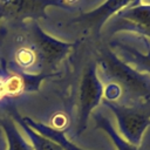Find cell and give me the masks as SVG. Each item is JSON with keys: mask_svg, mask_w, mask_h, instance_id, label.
<instances>
[{"mask_svg": "<svg viewBox=\"0 0 150 150\" xmlns=\"http://www.w3.org/2000/svg\"><path fill=\"white\" fill-rule=\"evenodd\" d=\"M75 43L48 35L35 20L0 22V71L53 76Z\"/></svg>", "mask_w": 150, "mask_h": 150, "instance_id": "6da1fadb", "label": "cell"}, {"mask_svg": "<svg viewBox=\"0 0 150 150\" xmlns=\"http://www.w3.org/2000/svg\"><path fill=\"white\" fill-rule=\"evenodd\" d=\"M101 81H105L103 98L125 105L150 104V76L129 66L110 47H102L96 57Z\"/></svg>", "mask_w": 150, "mask_h": 150, "instance_id": "7a4b0ae2", "label": "cell"}, {"mask_svg": "<svg viewBox=\"0 0 150 150\" xmlns=\"http://www.w3.org/2000/svg\"><path fill=\"white\" fill-rule=\"evenodd\" d=\"M103 93L104 88L101 79L97 75L96 60H90L83 68L79 84L75 137L81 136L86 130L89 116L102 102Z\"/></svg>", "mask_w": 150, "mask_h": 150, "instance_id": "3957f363", "label": "cell"}, {"mask_svg": "<svg viewBox=\"0 0 150 150\" xmlns=\"http://www.w3.org/2000/svg\"><path fill=\"white\" fill-rule=\"evenodd\" d=\"M117 120L120 135L127 142L139 145L146 128L150 125V104L125 105L102 98Z\"/></svg>", "mask_w": 150, "mask_h": 150, "instance_id": "277c9868", "label": "cell"}, {"mask_svg": "<svg viewBox=\"0 0 150 150\" xmlns=\"http://www.w3.org/2000/svg\"><path fill=\"white\" fill-rule=\"evenodd\" d=\"M48 7L69 9L64 0H0V22L47 19Z\"/></svg>", "mask_w": 150, "mask_h": 150, "instance_id": "5b68a950", "label": "cell"}, {"mask_svg": "<svg viewBox=\"0 0 150 150\" xmlns=\"http://www.w3.org/2000/svg\"><path fill=\"white\" fill-rule=\"evenodd\" d=\"M134 32L143 39H150V4H134L115 14L107 25V33Z\"/></svg>", "mask_w": 150, "mask_h": 150, "instance_id": "8992f818", "label": "cell"}, {"mask_svg": "<svg viewBox=\"0 0 150 150\" xmlns=\"http://www.w3.org/2000/svg\"><path fill=\"white\" fill-rule=\"evenodd\" d=\"M138 2L139 0H105L101 6H98L94 11L82 13L81 15L70 20L69 23L76 25L79 30L83 34L97 36L108 19L112 18L123 8Z\"/></svg>", "mask_w": 150, "mask_h": 150, "instance_id": "52a82bcc", "label": "cell"}, {"mask_svg": "<svg viewBox=\"0 0 150 150\" xmlns=\"http://www.w3.org/2000/svg\"><path fill=\"white\" fill-rule=\"evenodd\" d=\"M0 75L2 76L5 97H16L36 91L40 88V83L48 77L46 75H29L21 71H8Z\"/></svg>", "mask_w": 150, "mask_h": 150, "instance_id": "ba28073f", "label": "cell"}, {"mask_svg": "<svg viewBox=\"0 0 150 150\" xmlns=\"http://www.w3.org/2000/svg\"><path fill=\"white\" fill-rule=\"evenodd\" d=\"M144 43L146 46L148 53L144 54L136 47L130 43L114 41L110 43V47L117 48L120 50V57H122L125 62L135 64L136 69L139 71H146L150 74V43L149 40L144 39Z\"/></svg>", "mask_w": 150, "mask_h": 150, "instance_id": "9c48e42d", "label": "cell"}, {"mask_svg": "<svg viewBox=\"0 0 150 150\" xmlns=\"http://www.w3.org/2000/svg\"><path fill=\"white\" fill-rule=\"evenodd\" d=\"M93 118L95 122V128L105 131L110 136V138L117 150H150V143H146V144L141 143L139 145H134V144L127 142L125 139H123L121 137V135L116 131V129L112 125V123L110 122V120L105 115H103L101 111H96L95 114H93Z\"/></svg>", "mask_w": 150, "mask_h": 150, "instance_id": "30bf717a", "label": "cell"}, {"mask_svg": "<svg viewBox=\"0 0 150 150\" xmlns=\"http://www.w3.org/2000/svg\"><path fill=\"white\" fill-rule=\"evenodd\" d=\"M22 121L28 127H30L33 130L39 132L40 135H42L46 138H48V139L55 142L56 144H59L63 150H83V149L76 146L75 144H73L70 141H68L62 130H59L54 127H49V125H46L43 123L36 122V121H34L29 117H22Z\"/></svg>", "mask_w": 150, "mask_h": 150, "instance_id": "8fae6325", "label": "cell"}, {"mask_svg": "<svg viewBox=\"0 0 150 150\" xmlns=\"http://www.w3.org/2000/svg\"><path fill=\"white\" fill-rule=\"evenodd\" d=\"M7 111L9 112V115H12V117L14 118V122H16L25 131V134L27 135L29 142L32 143L34 150H63L59 144H56L55 142L46 138L45 136L40 135L39 132H36L35 130H33L30 127H28L23 121L22 117L19 115V112L15 110V108L13 107H8Z\"/></svg>", "mask_w": 150, "mask_h": 150, "instance_id": "7c38bea8", "label": "cell"}, {"mask_svg": "<svg viewBox=\"0 0 150 150\" xmlns=\"http://www.w3.org/2000/svg\"><path fill=\"white\" fill-rule=\"evenodd\" d=\"M0 127L6 135L8 150H34L32 143L23 137L13 120L0 117Z\"/></svg>", "mask_w": 150, "mask_h": 150, "instance_id": "4fadbf2b", "label": "cell"}, {"mask_svg": "<svg viewBox=\"0 0 150 150\" xmlns=\"http://www.w3.org/2000/svg\"><path fill=\"white\" fill-rule=\"evenodd\" d=\"M0 150H4V141L0 137Z\"/></svg>", "mask_w": 150, "mask_h": 150, "instance_id": "5bb4252c", "label": "cell"}]
</instances>
